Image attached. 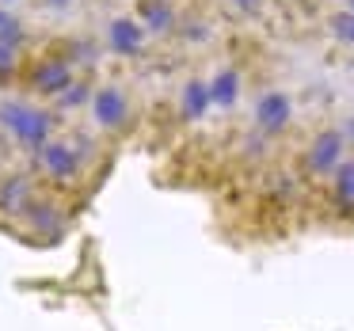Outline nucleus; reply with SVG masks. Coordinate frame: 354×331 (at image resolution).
Returning a JSON list of instances; mask_svg holds the SVG:
<instances>
[{
    "label": "nucleus",
    "instance_id": "6e6552de",
    "mask_svg": "<svg viewBox=\"0 0 354 331\" xmlns=\"http://www.w3.org/2000/svg\"><path fill=\"white\" fill-rule=\"evenodd\" d=\"M293 122H297V100H293L290 88L267 84V88H259V92H255V100H252V122H248L255 133H263L267 141H274V145H278V141L293 130Z\"/></svg>",
    "mask_w": 354,
    "mask_h": 331
},
{
    "label": "nucleus",
    "instance_id": "ddd939ff",
    "mask_svg": "<svg viewBox=\"0 0 354 331\" xmlns=\"http://www.w3.org/2000/svg\"><path fill=\"white\" fill-rule=\"evenodd\" d=\"M217 42V16L198 4H183L179 12V31H176V42L171 46L187 50V54H202Z\"/></svg>",
    "mask_w": 354,
    "mask_h": 331
},
{
    "label": "nucleus",
    "instance_id": "2eb2a0df",
    "mask_svg": "<svg viewBox=\"0 0 354 331\" xmlns=\"http://www.w3.org/2000/svg\"><path fill=\"white\" fill-rule=\"evenodd\" d=\"M42 39H46V31H42V27L35 23L24 8H8V4H0V42L19 46V50L31 54Z\"/></svg>",
    "mask_w": 354,
    "mask_h": 331
},
{
    "label": "nucleus",
    "instance_id": "f257e3e1",
    "mask_svg": "<svg viewBox=\"0 0 354 331\" xmlns=\"http://www.w3.org/2000/svg\"><path fill=\"white\" fill-rule=\"evenodd\" d=\"M84 122L92 126L100 138H107L115 149L126 145V141L141 130L145 111H141V92H138V80H133L130 69L107 65V69L100 73L92 103H88V111H84Z\"/></svg>",
    "mask_w": 354,
    "mask_h": 331
},
{
    "label": "nucleus",
    "instance_id": "4be33fe9",
    "mask_svg": "<svg viewBox=\"0 0 354 331\" xmlns=\"http://www.w3.org/2000/svg\"><path fill=\"white\" fill-rule=\"evenodd\" d=\"M16 160H19V156L12 153V145H8V141H4V138H0V171L8 168V164H16Z\"/></svg>",
    "mask_w": 354,
    "mask_h": 331
},
{
    "label": "nucleus",
    "instance_id": "412c9836",
    "mask_svg": "<svg viewBox=\"0 0 354 331\" xmlns=\"http://www.w3.org/2000/svg\"><path fill=\"white\" fill-rule=\"evenodd\" d=\"M335 126H339V130H343V141H346V149H351V153H354V115H346L343 122H335Z\"/></svg>",
    "mask_w": 354,
    "mask_h": 331
},
{
    "label": "nucleus",
    "instance_id": "aec40b11",
    "mask_svg": "<svg viewBox=\"0 0 354 331\" xmlns=\"http://www.w3.org/2000/svg\"><path fill=\"white\" fill-rule=\"evenodd\" d=\"M221 12L236 23H263L270 12V0H217Z\"/></svg>",
    "mask_w": 354,
    "mask_h": 331
},
{
    "label": "nucleus",
    "instance_id": "7ed1b4c3",
    "mask_svg": "<svg viewBox=\"0 0 354 331\" xmlns=\"http://www.w3.org/2000/svg\"><path fill=\"white\" fill-rule=\"evenodd\" d=\"M31 171L39 176L42 187H50V191L65 194L69 202H77L80 209H84V202L95 194V176L84 168V160L77 156V149L65 141V133H57V138H50L46 145L39 149V153L31 156Z\"/></svg>",
    "mask_w": 354,
    "mask_h": 331
},
{
    "label": "nucleus",
    "instance_id": "0eeeda50",
    "mask_svg": "<svg viewBox=\"0 0 354 331\" xmlns=\"http://www.w3.org/2000/svg\"><path fill=\"white\" fill-rule=\"evenodd\" d=\"M351 153L343 141V130L335 122H324L308 133V141L297 153V179L305 187H324L331 179V171L343 164V156Z\"/></svg>",
    "mask_w": 354,
    "mask_h": 331
},
{
    "label": "nucleus",
    "instance_id": "dca6fc26",
    "mask_svg": "<svg viewBox=\"0 0 354 331\" xmlns=\"http://www.w3.org/2000/svg\"><path fill=\"white\" fill-rule=\"evenodd\" d=\"M95 80H100V73H80V77L73 80L54 103H50L62 122H77V118H84L88 103H92V92H95Z\"/></svg>",
    "mask_w": 354,
    "mask_h": 331
},
{
    "label": "nucleus",
    "instance_id": "39448f33",
    "mask_svg": "<svg viewBox=\"0 0 354 331\" xmlns=\"http://www.w3.org/2000/svg\"><path fill=\"white\" fill-rule=\"evenodd\" d=\"M95 39H100L103 46V57H107V65H115V69H141V65H149L156 57V42L149 39V31L133 19V12L126 8V4H115V8H107L100 16V23H95Z\"/></svg>",
    "mask_w": 354,
    "mask_h": 331
},
{
    "label": "nucleus",
    "instance_id": "f3484780",
    "mask_svg": "<svg viewBox=\"0 0 354 331\" xmlns=\"http://www.w3.org/2000/svg\"><path fill=\"white\" fill-rule=\"evenodd\" d=\"M77 8H80V0H27L24 12L46 31V27L69 23V19L77 16Z\"/></svg>",
    "mask_w": 354,
    "mask_h": 331
},
{
    "label": "nucleus",
    "instance_id": "f8f14e48",
    "mask_svg": "<svg viewBox=\"0 0 354 331\" xmlns=\"http://www.w3.org/2000/svg\"><path fill=\"white\" fill-rule=\"evenodd\" d=\"M206 88H209V107H214V115H232L248 95V73L236 62H217L206 73Z\"/></svg>",
    "mask_w": 354,
    "mask_h": 331
},
{
    "label": "nucleus",
    "instance_id": "4468645a",
    "mask_svg": "<svg viewBox=\"0 0 354 331\" xmlns=\"http://www.w3.org/2000/svg\"><path fill=\"white\" fill-rule=\"evenodd\" d=\"M324 202H328V214L335 221L354 225V153H346L343 164L324 183Z\"/></svg>",
    "mask_w": 354,
    "mask_h": 331
},
{
    "label": "nucleus",
    "instance_id": "423d86ee",
    "mask_svg": "<svg viewBox=\"0 0 354 331\" xmlns=\"http://www.w3.org/2000/svg\"><path fill=\"white\" fill-rule=\"evenodd\" d=\"M77 77H80L77 65L65 62V57L57 54V50L50 46L46 39H42L39 46L31 50V57H27L24 77H19V88H16V92L31 95V100H39V103H54Z\"/></svg>",
    "mask_w": 354,
    "mask_h": 331
},
{
    "label": "nucleus",
    "instance_id": "6ab92c4d",
    "mask_svg": "<svg viewBox=\"0 0 354 331\" xmlns=\"http://www.w3.org/2000/svg\"><path fill=\"white\" fill-rule=\"evenodd\" d=\"M324 35H328L335 46H343V50H354V12H346V8H331L328 16H324Z\"/></svg>",
    "mask_w": 354,
    "mask_h": 331
},
{
    "label": "nucleus",
    "instance_id": "393cba45",
    "mask_svg": "<svg viewBox=\"0 0 354 331\" xmlns=\"http://www.w3.org/2000/svg\"><path fill=\"white\" fill-rule=\"evenodd\" d=\"M270 4H297V0H270Z\"/></svg>",
    "mask_w": 354,
    "mask_h": 331
},
{
    "label": "nucleus",
    "instance_id": "20e7f679",
    "mask_svg": "<svg viewBox=\"0 0 354 331\" xmlns=\"http://www.w3.org/2000/svg\"><path fill=\"white\" fill-rule=\"evenodd\" d=\"M77 214H80L77 202H69L65 194L50 191V187H39L35 198L27 202L24 217H19L16 229H12V240L31 244V247H57L73 232Z\"/></svg>",
    "mask_w": 354,
    "mask_h": 331
},
{
    "label": "nucleus",
    "instance_id": "9d476101",
    "mask_svg": "<svg viewBox=\"0 0 354 331\" xmlns=\"http://www.w3.org/2000/svg\"><path fill=\"white\" fill-rule=\"evenodd\" d=\"M214 107H209V88H206V73L191 69L187 77L176 80L171 88V122L179 130H198L209 122Z\"/></svg>",
    "mask_w": 354,
    "mask_h": 331
},
{
    "label": "nucleus",
    "instance_id": "5701e85b",
    "mask_svg": "<svg viewBox=\"0 0 354 331\" xmlns=\"http://www.w3.org/2000/svg\"><path fill=\"white\" fill-rule=\"evenodd\" d=\"M0 4H8V8H27V0H0Z\"/></svg>",
    "mask_w": 354,
    "mask_h": 331
},
{
    "label": "nucleus",
    "instance_id": "9b49d317",
    "mask_svg": "<svg viewBox=\"0 0 354 331\" xmlns=\"http://www.w3.org/2000/svg\"><path fill=\"white\" fill-rule=\"evenodd\" d=\"M126 8L133 12V19L145 27L156 46H171L176 42L183 0H126Z\"/></svg>",
    "mask_w": 354,
    "mask_h": 331
},
{
    "label": "nucleus",
    "instance_id": "f03ea898",
    "mask_svg": "<svg viewBox=\"0 0 354 331\" xmlns=\"http://www.w3.org/2000/svg\"><path fill=\"white\" fill-rule=\"evenodd\" d=\"M62 118L50 103H39L24 92H0V138L19 160H31L50 138L62 133Z\"/></svg>",
    "mask_w": 354,
    "mask_h": 331
},
{
    "label": "nucleus",
    "instance_id": "a211bd4d",
    "mask_svg": "<svg viewBox=\"0 0 354 331\" xmlns=\"http://www.w3.org/2000/svg\"><path fill=\"white\" fill-rule=\"evenodd\" d=\"M27 57H31L27 50L0 42V92H16V88H19V77H24Z\"/></svg>",
    "mask_w": 354,
    "mask_h": 331
},
{
    "label": "nucleus",
    "instance_id": "b1692460",
    "mask_svg": "<svg viewBox=\"0 0 354 331\" xmlns=\"http://www.w3.org/2000/svg\"><path fill=\"white\" fill-rule=\"evenodd\" d=\"M339 8H346V12H354V0H339Z\"/></svg>",
    "mask_w": 354,
    "mask_h": 331
},
{
    "label": "nucleus",
    "instance_id": "1a4fd4ad",
    "mask_svg": "<svg viewBox=\"0 0 354 331\" xmlns=\"http://www.w3.org/2000/svg\"><path fill=\"white\" fill-rule=\"evenodd\" d=\"M39 176L31 171V164L27 160H16L8 164V168L0 171V232H8L16 229V221L24 217L27 202L35 198V191H39Z\"/></svg>",
    "mask_w": 354,
    "mask_h": 331
}]
</instances>
